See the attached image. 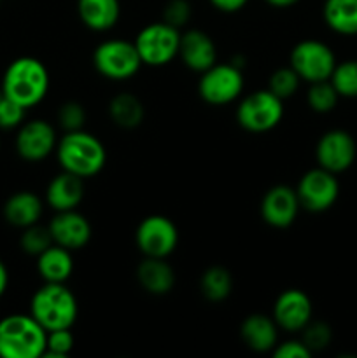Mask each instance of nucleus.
Returning a JSON list of instances; mask_svg holds the SVG:
<instances>
[{
    "mask_svg": "<svg viewBox=\"0 0 357 358\" xmlns=\"http://www.w3.org/2000/svg\"><path fill=\"white\" fill-rule=\"evenodd\" d=\"M4 96L10 98L21 107H35L49 91V72L41 59L34 56H21L9 63L2 77Z\"/></svg>",
    "mask_w": 357,
    "mask_h": 358,
    "instance_id": "f257e3e1",
    "label": "nucleus"
},
{
    "mask_svg": "<svg viewBox=\"0 0 357 358\" xmlns=\"http://www.w3.org/2000/svg\"><path fill=\"white\" fill-rule=\"evenodd\" d=\"M56 157L63 171L90 178L100 173L107 161V152L100 140L91 133L77 129L66 131L56 145Z\"/></svg>",
    "mask_w": 357,
    "mask_h": 358,
    "instance_id": "f03ea898",
    "label": "nucleus"
},
{
    "mask_svg": "<svg viewBox=\"0 0 357 358\" xmlns=\"http://www.w3.org/2000/svg\"><path fill=\"white\" fill-rule=\"evenodd\" d=\"M48 331L31 315L14 313L0 320V357L38 358L46 352Z\"/></svg>",
    "mask_w": 357,
    "mask_h": 358,
    "instance_id": "7ed1b4c3",
    "label": "nucleus"
},
{
    "mask_svg": "<svg viewBox=\"0 0 357 358\" xmlns=\"http://www.w3.org/2000/svg\"><path fill=\"white\" fill-rule=\"evenodd\" d=\"M77 299L63 283H44L30 301V315L48 332L70 329L77 320Z\"/></svg>",
    "mask_w": 357,
    "mask_h": 358,
    "instance_id": "20e7f679",
    "label": "nucleus"
},
{
    "mask_svg": "<svg viewBox=\"0 0 357 358\" xmlns=\"http://www.w3.org/2000/svg\"><path fill=\"white\" fill-rule=\"evenodd\" d=\"M181 35L178 28L160 21L144 27L133 44L144 65L163 66L178 56Z\"/></svg>",
    "mask_w": 357,
    "mask_h": 358,
    "instance_id": "39448f33",
    "label": "nucleus"
},
{
    "mask_svg": "<svg viewBox=\"0 0 357 358\" xmlns=\"http://www.w3.org/2000/svg\"><path fill=\"white\" fill-rule=\"evenodd\" d=\"M284 117V100L270 90L247 94L237 107V121L245 131H272Z\"/></svg>",
    "mask_w": 357,
    "mask_h": 358,
    "instance_id": "423d86ee",
    "label": "nucleus"
},
{
    "mask_svg": "<svg viewBox=\"0 0 357 358\" xmlns=\"http://www.w3.org/2000/svg\"><path fill=\"white\" fill-rule=\"evenodd\" d=\"M93 65L104 77L111 80H126L135 76L144 65L135 44L128 41L111 38L97 45Z\"/></svg>",
    "mask_w": 357,
    "mask_h": 358,
    "instance_id": "0eeeda50",
    "label": "nucleus"
},
{
    "mask_svg": "<svg viewBox=\"0 0 357 358\" xmlns=\"http://www.w3.org/2000/svg\"><path fill=\"white\" fill-rule=\"evenodd\" d=\"M244 91V73L234 63H216L202 72L198 93L209 105H227Z\"/></svg>",
    "mask_w": 357,
    "mask_h": 358,
    "instance_id": "6e6552de",
    "label": "nucleus"
},
{
    "mask_svg": "<svg viewBox=\"0 0 357 358\" xmlns=\"http://www.w3.org/2000/svg\"><path fill=\"white\" fill-rule=\"evenodd\" d=\"M290 66L307 83L329 80L336 66L335 52L321 41H301L290 51Z\"/></svg>",
    "mask_w": 357,
    "mask_h": 358,
    "instance_id": "1a4fd4ad",
    "label": "nucleus"
},
{
    "mask_svg": "<svg viewBox=\"0 0 357 358\" xmlns=\"http://www.w3.org/2000/svg\"><path fill=\"white\" fill-rule=\"evenodd\" d=\"M135 241L146 257L167 259L177 248L178 229L168 217L149 215L136 227Z\"/></svg>",
    "mask_w": 357,
    "mask_h": 358,
    "instance_id": "9d476101",
    "label": "nucleus"
},
{
    "mask_svg": "<svg viewBox=\"0 0 357 358\" xmlns=\"http://www.w3.org/2000/svg\"><path fill=\"white\" fill-rule=\"evenodd\" d=\"M296 194L300 199V205L307 208L308 212H326L338 199L340 184L335 173L318 166L314 170H308L300 178Z\"/></svg>",
    "mask_w": 357,
    "mask_h": 358,
    "instance_id": "9b49d317",
    "label": "nucleus"
},
{
    "mask_svg": "<svg viewBox=\"0 0 357 358\" xmlns=\"http://www.w3.org/2000/svg\"><path fill=\"white\" fill-rule=\"evenodd\" d=\"M356 154V140L345 129H329L321 136L315 147L318 166L335 175L349 170L354 164Z\"/></svg>",
    "mask_w": 357,
    "mask_h": 358,
    "instance_id": "f8f14e48",
    "label": "nucleus"
},
{
    "mask_svg": "<svg viewBox=\"0 0 357 358\" xmlns=\"http://www.w3.org/2000/svg\"><path fill=\"white\" fill-rule=\"evenodd\" d=\"M58 140L56 131L51 122L44 119H34V121L23 122L18 129L16 135V152L21 159L38 163L46 157L51 156L52 150H56Z\"/></svg>",
    "mask_w": 357,
    "mask_h": 358,
    "instance_id": "ddd939ff",
    "label": "nucleus"
},
{
    "mask_svg": "<svg viewBox=\"0 0 357 358\" xmlns=\"http://www.w3.org/2000/svg\"><path fill=\"white\" fill-rule=\"evenodd\" d=\"M273 320L287 332H300L312 320V301L303 290H284L273 304Z\"/></svg>",
    "mask_w": 357,
    "mask_h": 358,
    "instance_id": "4468645a",
    "label": "nucleus"
},
{
    "mask_svg": "<svg viewBox=\"0 0 357 358\" xmlns=\"http://www.w3.org/2000/svg\"><path fill=\"white\" fill-rule=\"evenodd\" d=\"M48 227L52 236V243L70 252L86 247L91 240L90 220L77 210L56 212Z\"/></svg>",
    "mask_w": 357,
    "mask_h": 358,
    "instance_id": "2eb2a0df",
    "label": "nucleus"
},
{
    "mask_svg": "<svg viewBox=\"0 0 357 358\" xmlns=\"http://www.w3.org/2000/svg\"><path fill=\"white\" fill-rule=\"evenodd\" d=\"M300 206L296 189L282 184L273 185L261 199V217L268 226L284 229L296 220Z\"/></svg>",
    "mask_w": 357,
    "mask_h": 358,
    "instance_id": "dca6fc26",
    "label": "nucleus"
},
{
    "mask_svg": "<svg viewBox=\"0 0 357 358\" xmlns=\"http://www.w3.org/2000/svg\"><path fill=\"white\" fill-rule=\"evenodd\" d=\"M178 56L192 72H205L217 63V48L203 30H188L181 35Z\"/></svg>",
    "mask_w": 357,
    "mask_h": 358,
    "instance_id": "f3484780",
    "label": "nucleus"
},
{
    "mask_svg": "<svg viewBox=\"0 0 357 358\" xmlns=\"http://www.w3.org/2000/svg\"><path fill=\"white\" fill-rule=\"evenodd\" d=\"M84 178L62 171L49 182L46 189V203L56 212L76 210L84 198Z\"/></svg>",
    "mask_w": 357,
    "mask_h": 358,
    "instance_id": "a211bd4d",
    "label": "nucleus"
},
{
    "mask_svg": "<svg viewBox=\"0 0 357 358\" xmlns=\"http://www.w3.org/2000/svg\"><path fill=\"white\" fill-rule=\"evenodd\" d=\"M240 336L245 345L258 353L272 352L279 345V325L273 317L254 313L248 315L240 327Z\"/></svg>",
    "mask_w": 357,
    "mask_h": 358,
    "instance_id": "6ab92c4d",
    "label": "nucleus"
},
{
    "mask_svg": "<svg viewBox=\"0 0 357 358\" xmlns=\"http://www.w3.org/2000/svg\"><path fill=\"white\" fill-rule=\"evenodd\" d=\"M44 210V203L30 191H20L10 196L4 205V219L14 227L24 229L38 222Z\"/></svg>",
    "mask_w": 357,
    "mask_h": 358,
    "instance_id": "aec40b11",
    "label": "nucleus"
},
{
    "mask_svg": "<svg viewBox=\"0 0 357 358\" xmlns=\"http://www.w3.org/2000/svg\"><path fill=\"white\" fill-rule=\"evenodd\" d=\"M136 280L153 296L168 294L175 285V273L164 259L146 257L136 268Z\"/></svg>",
    "mask_w": 357,
    "mask_h": 358,
    "instance_id": "412c9836",
    "label": "nucleus"
},
{
    "mask_svg": "<svg viewBox=\"0 0 357 358\" xmlns=\"http://www.w3.org/2000/svg\"><path fill=\"white\" fill-rule=\"evenodd\" d=\"M77 14L90 30L105 31L119 21L121 3L119 0H77Z\"/></svg>",
    "mask_w": 357,
    "mask_h": 358,
    "instance_id": "4be33fe9",
    "label": "nucleus"
},
{
    "mask_svg": "<svg viewBox=\"0 0 357 358\" xmlns=\"http://www.w3.org/2000/svg\"><path fill=\"white\" fill-rule=\"evenodd\" d=\"M37 271L46 283H65L74 271L72 252L52 243L37 255Z\"/></svg>",
    "mask_w": 357,
    "mask_h": 358,
    "instance_id": "5701e85b",
    "label": "nucleus"
},
{
    "mask_svg": "<svg viewBox=\"0 0 357 358\" xmlns=\"http://www.w3.org/2000/svg\"><path fill=\"white\" fill-rule=\"evenodd\" d=\"M322 13L332 31L357 35V0H326Z\"/></svg>",
    "mask_w": 357,
    "mask_h": 358,
    "instance_id": "b1692460",
    "label": "nucleus"
},
{
    "mask_svg": "<svg viewBox=\"0 0 357 358\" xmlns=\"http://www.w3.org/2000/svg\"><path fill=\"white\" fill-rule=\"evenodd\" d=\"M144 105L135 94L119 93L108 103V115L119 128L133 129L144 121Z\"/></svg>",
    "mask_w": 357,
    "mask_h": 358,
    "instance_id": "393cba45",
    "label": "nucleus"
},
{
    "mask_svg": "<svg viewBox=\"0 0 357 358\" xmlns=\"http://www.w3.org/2000/svg\"><path fill=\"white\" fill-rule=\"evenodd\" d=\"M200 289L210 303H223L233 290V276L223 266H212L205 269L200 278Z\"/></svg>",
    "mask_w": 357,
    "mask_h": 358,
    "instance_id": "a878e982",
    "label": "nucleus"
},
{
    "mask_svg": "<svg viewBox=\"0 0 357 358\" xmlns=\"http://www.w3.org/2000/svg\"><path fill=\"white\" fill-rule=\"evenodd\" d=\"M338 91L335 90L331 80H318V83H312L310 90H308L307 100L308 105L314 112L318 114H326L331 112L338 103Z\"/></svg>",
    "mask_w": 357,
    "mask_h": 358,
    "instance_id": "bb28decb",
    "label": "nucleus"
},
{
    "mask_svg": "<svg viewBox=\"0 0 357 358\" xmlns=\"http://www.w3.org/2000/svg\"><path fill=\"white\" fill-rule=\"evenodd\" d=\"M338 91L340 96L357 98V59L336 63L332 76L329 79Z\"/></svg>",
    "mask_w": 357,
    "mask_h": 358,
    "instance_id": "cd10ccee",
    "label": "nucleus"
},
{
    "mask_svg": "<svg viewBox=\"0 0 357 358\" xmlns=\"http://www.w3.org/2000/svg\"><path fill=\"white\" fill-rule=\"evenodd\" d=\"M20 245L23 248V252H27L28 255H41L42 252L48 250L52 245V236L49 233V227L38 226H28L23 229V234L20 238Z\"/></svg>",
    "mask_w": 357,
    "mask_h": 358,
    "instance_id": "c85d7f7f",
    "label": "nucleus"
},
{
    "mask_svg": "<svg viewBox=\"0 0 357 358\" xmlns=\"http://www.w3.org/2000/svg\"><path fill=\"white\" fill-rule=\"evenodd\" d=\"M300 76L293 70V66H286V69H279L272 73L270 77L268 90L273 94L280 98V100H287L293 96L300 87Z\"/></svg>",
    "mask_w": 357,
    "mask_h": 358,
    "instance_id": "c756f323",
    "label": "nucleus"
},
{
    "mask_svg": "<svg viewBox=\"0 0 357 358\" xmlns=\"http://www.w3.org/2000/svg\"><path fill=\"white\" fill-rule=\"evenodd\" d=\"M74 348V336L70 329H58L48 332L46 339V358H66Z\"/></svg>",
    "mask_w": 357,
    "mask_h": 358,
    "instance_id": "7c9ffc66",
    "label": "nucleus"
},
{
    "mask_svg": "<svg viewBox=\"0 0 357 358\" xmlns=\"http://www.w3.org/2000/svg\"><path fill=\"white\" fill-rule=\"evenodd\" d=\"M331 338L332 332L328 324H324V322H315V324H312L310 322V324L303 329V339H301V341H303L304 345L308 346V350L314 353L324 350L326 346L331 343Z\"/></svg>",
    "mask_w": 357,
    "mask_h": 358,
    "instance_id": "2f4dec72",
    "label": "nucleus"
},
{
    "mask_svg": "<svg viewBox=\"0 0 357 358\" xmlns=\"http://www.w3.org/2000/svg\"><path fill=\"white\" fill-rule=\"evenodd\" d=\"M58 122L63 129L66 131H77L83 129L84 122H86V112L84 107L77 101H66L59 107L58 110Z\"/></svg>",
    "mask_w": 357,
    "mask_h": 358,
    "instance_id": "473e14b6",
    "label": "nucleus"
},
{
    "mask_svg": "<svg viewBox=\"0 0 357 358\" xmlns=\"http://www.w3.org/2000/svg\"><path fill=\"white\" fill-rule=\"evenodd\" d=\"M192 16V7L188 0H168L167 6L163 9V21L172 24V27L178 28L189 23Z\"/></svg>",
    "mask_w": 357,
    "mask_h": 358,
    "instance_id": "72a5a7b5",
    "label": "nucleus"
},
{
    "mask_svg": "<svg viewBox=\"0 0 357 358\" xmlns=\"http://www.w3.org/2000/svg\"><path fill=\"white\" fill-rule=\"evenodd\" d=\"M27 108L21 107L10 98L2 96L0 100V129H14L20 128L24 122Z\"/></svg>",
    "mask_w": 357,
    "mask_h": 358,
    "instance_id": "f704fd0d",
    "label": "nucleus"
},
{
    "mask_svg": "<svg viewBox=\"0 0 357 358\" xmlns=\"http://www.w3.org/2000/svg\"><path fill=\"white\" fill-rule=\"evenodd\" d=\"M273 357L275 358H310L312 352L303 341L290 339V341L282 343V345L273 348Z\"/></svg>",
    "mask_w": 357,
    "mask_h": 358,
    "instance_id": "c9c22d12",
    "label": "nucleus"
},
{
    "mask_svg": "<svg viewBox=\"0 0 357 358\" xmlns=\"http://www.w3.org/2000/svg\"><path fill=\"white\" fill-rule=\"evenodd\" d=\"M247 2L248 0H210V3L220 13H237V10L244 9Z\"/></svg>",
    "mask_w": 357,
    "mask_h": 358,
    "instance_id": "e433bc0d",
    "label": "nucleus"
},
{
    "mask_svg": "<svg viewBox=\"0 0 357 358\" xmlns=\"http://www.w3.org/2000/svg\"><path fill=\"white\" fill-rule=\"evenodd\" d=\"M7 285H9V271H7L6 264L0 261V297L6 294Z\"/></svg>",
    "mask_w": 357,
    "mask_h": 358,
    "instance_id": "4c0bfd02",
    "label": "nucleus"
},
{
    "mask_svg": "<svg viewBox=\"0 0 357 358\" xmlns=\"http://www.w3.org/2000/svg\"><path fill=\"white\" fill-rule=\"evenodd\" d=\"M300 0H266V3H270L272 7H276V9H286V7L294 6Z\"/></svg>",
    "mask_w": 357,
    "mask_h": 358,
    "instance_id": "58836bf2",
    "label": "nucleus"
},
{
    "mask_svg": "<svg viewBox=\"0 0 357 358\" xmlns=\"http://www.w3.org/2000/svg\"><path fill=\"white\" fill-rule=\"evenodd\" d=\"M2 96H4V94H2V90H0V100H2Z\"/></svg>",
    "mask_w": 357,
    "mask_h": 358,
    "instance_id": "ea45409f",
    "label": "nucleus"
}]
</instances>
